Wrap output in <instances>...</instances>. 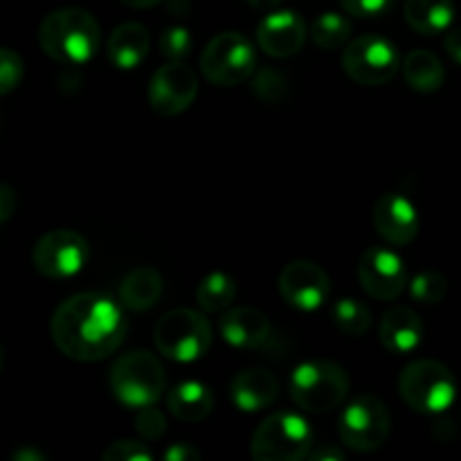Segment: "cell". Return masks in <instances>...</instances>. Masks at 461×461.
<instances>
[{
    "label": "cell",
    "instance_id": "obj_1",
    "mask_svg": "<svg viewBox=\"0 0 461 461\" xmlns=\"http://www.w3.org/2000/svg\"><path fill=\"white\" fill-rule=\"evenodd\" d=\"M50 336L57 349L72 360L97 363L108 358L126 338L122 304L104 293H77L57 306Z\"/></svg>",
    "mask_w": 461,
    "mask_h": 461
},
{
    "label": "cell",
    "instance_id": "obj_2",
    "mask_svg": "<svg viewBox=\"0 0 461 461\" xmlns=\"http://www.w3.org/2000/svg\"><path fill=\"white\" fill-rule=\"evenodd\" d=\"M39 43L41 50L61 66H84L102 45V27L86 9L63 7L43 18Z\"/></svg>",
    "mask_w": 461,
    "mask_h": 461
},
{
    "label": "cell",
    "instance_id": "obj_3",
    "mask_svg": "<svg viewBox=\"0 0 461 461\" xmlns=\"http://www.w3.org/2000/svg\"><path fill=\"white\" fill-rule=\"evenodd\" d=\"M349 376L331 360H306L297 365L288 381V392L297 408L322 414L340 408L349 396Z\"/></svg>",
    "mask_w": 461,
    "mask_h": 461
},
{
    "label": "cell",
    "instance_id": "obj_4",
    "mask_svg": "<svg viewBox=\"0 0 461 461\" xmlns=\"http://www.w3.org/2000/svg\"><path fill=\"white\" fill-rule=\"evenodd\" d=\"M111 390L131 410L156 405L167 390L165 367L151 351H129L111 367Z\"/></svg>",
    "mask_w": 461,
    "mask_h": 461
},
{
    "label": "cell",
    "instance_id": "obj_5",
    "mask_svg": "<svg viewBox=\"0 0 461 461\" xmlns=\"http://www.w3.org/2000/svg\"><path fill=\"white\" fill-rule=\"evenodd\" d=\"M401 399L421 414H441L457 399V381L444 363L414 360L399 376Z\"/></svg>",
    "mask_w": 461,
    "mask_h": 461
},
{
    "label": "cell",
    "instance_id": "obj_6",
    "mask_svg": "<svg viewBox=\"0 0 461 461\" xmlns=\"http://www.w3.org/2000/svg\"><path fill=\"white\" fill-rule=\"evenodd\" d=\"M313 450L311 423L297 412H275L259 423L250 441L257 461H300Z\"/></svg>",
    "mask_w": 461,
    "mask_h": 461
},
{
    "label": "cell",
    "instance_id": "obj_7",
    "mask_svg": "<svg viewBox=\"0 0 461 461\" xmlns=\"http://www.w3.org/2000/svg\"><path fill=\"white\" fill-rule=\"evenodd\" d=\"M153 340L165 358L174 363H194L210 351L212 327L198 311L174 309L156 324Z\"/></svg>",
    "mask_w": 461,
    "mask_h": 461
},
{
    "label": "cell",
    "instance_id": "obj_8",
    "mask_svg": "<svg viewBox=\"0 0 461 461\" xmlns=\"http://www.w3.org/2000/svg\"><path fill=\"white\" fill-rule=\"evenodd\" d=\"M390 432V410L374 394L356 396L338 419L340 441L354 453H374L383 448Z\"/></svg>",
    "mask_w": 461,
    "mask_h": 461
},
{
    "label": "cell",
    "instance_id": "obj_9",
    "mask_svg": "<svg viewBox=\"0 0 461 461\" xmlns=\"http://www.w3.org/2000/svg\"><path fill=\"white\" fill-rule=\"evenodd\" d=\"M257 52L241 32H223L205 45L201 54V72L210 84L230 88L255 72Z\"/></svg>",
    "mask_w": 461,
    "mask_h": 461
},
{
    "label": "cell",
    "instance_id": "obj_10",
    "mask_svg": "<svg viewBox=\"0 0 461 461\" xmlns=\"http://www.w3.org/2000/svg\"><path fill=\"white\" fill-rule=\"evenodd\" d=\"M399 50L381 34H363L345 45L342 68L360 86H383L399 70Z\"/></svg>",
    "mask_w": 461,
    "mask_h": 461
},
{
    "label": "cell",
    "instance_id": "obj_11",
    "mask_svg": "<svg viewBox=\"0 0 461 461\" xmlns=\"http://www.w3.org/2000/svg\"><path fill=\"white\" fill-rule=\"evenodd\" d=\"M88 241L72 230H52L36 241L32 264L48 279H70L88 264Z\"/></svg>",
    "mask_w": 461,
    "mask_h": 461
},
{
    "label": "cell",
    "instance_id": "obj_12",
    "mask_svg": "<svg viewBox=\"0 0 461 461\" xmlns=\"http://www.w3.org/2000/svg\"><path fill=\"white\" fill-rule=\"evenodd\" d=\"M358 282L369 297L378 302H394L408 286V268L390 248L374 246L358 261Z\"/></svg>",
    "mask_w": 461,
    "mask_h": 461
},
{
    "label": "cell",
    "instance_id": "obj_13",
    "mask_svg": "<svg viewBox=\"0 0 461 461\" xmlns=\"http://www.w3.org/2000/svg\"><path fill=\"white\" fill-rule=\"evenodd\" d=\"M198 95L196 72L183 61H169L149 81V104L158 115L174 117L187 111Z\"/></svg>",
    "mask_w": 461,
    "mask_h": 461
},
{
    "label": "cell",
    "instance_id": "obj_14",
    "mask_svg": "<svg viewBox=\"0 0 461 461\" xmlns=\"http://www.w3.org/2000/svg\"><path fill=\"white\" fill-rule=\"evenodd\" d=\"M279 295L297 311H318L331 295L329 275L313 261H291L279 273Z\"/></svg>",
    "mask_w": 461,
    "mask_h": 461
},
{
    "label": "cell",
    "instance_id": "obj_15",
    "mask_svg": "<svg viewBox=\"0 0 461 461\" xmlns=\"http://www.w3.org/2000/svg\"><path fill=\"white\" fill-rule=\"evenodd\" d=\"M374 228L390 246H408L419 234V212L408 196L387 192L374 203Z\"/></svg>",
    "mask_w": 461,
    "mask_h": 461
},
{
    "label": "cell",
    "instance_id": "obj_16",
    "mask_svg": "<svg viewBox=\"0 0 461 461\" xmlns=\"http://www.w3.org/2000/svg\"><path fill=\"white\" fill-rule=\"evenodd\" d=\"M306 41V23L293 9L268 14L257 27V43L268 57L286 59L300 52Z\"/></svg>",
    "mask_w": 461,
    "mask_h": 461
},
{
    "label": "cell",
    "instance_id": "obj_17",
    "mask_svg": "<svg viewBox=\"0 0 461 461\" xmlns=\"http://www.w3.org/2000/svg\"><path fill=\"white\" fill-rule=\"evenodd\" d=\"M223 340L234 349H259L270 338V320L252 306H239L219 320Z\"/></svg>",
    "mask_w": 461,
    "mask_h": 461
},
{
    "label": "cell",
    "instance_id": "obj_18",
    "mask_svg": "<svg viewBox=\"0 0 461 461\" xmlns=\"http://www.w3.org/2000/svg\"><path fill=\"white\" fill-rule=\"evenodd\" d=\"M279 396V381L268 369H243L230 383V399L241 412H261Z\"/></svg>",
    "mask_w": 461,
    "mask_h": 461
},
{
    "label": "cell",
    "instance_id": "obj_19",
    "mask_svg": "<svg viewBox=\"0 0 461 461\" xmlns=\"http://www.w3.org/2000/svg\"><path fill=\"white\" fill-rule=\"evenodd\" d=\"M378 338H381L383 347L392 354H412L423 340V322L408 306H394L383 315Z\"/></svg>",
    "mask_w": 461,
    "mask_h": 461
},
{
    "label": "cell",
    "instance_id": "obj_20",
    "mask_svg": "<svg viewBox=\"0 0 461 461\" xmlns=\"http://www.w3.org/2000/svg\"><path fill=\"white\" fill-rule=\"evenodd\" d=\"M151 48V36L142 23H122L111 32L106 43L108 61L117 70H135L147 59Z\"/></svg>",
    "mask_w": 461,
    "mask_h": 461
},
{
    "label": "cell",
    "instance_id": "obj_21",
    "mask_svg": "<svg viewBox=\"0 0 461 461\" xmlns=\"http://www.w3.org/2000/svg\"><path fill=\"white\" fill-rule=\"evenodd\" d=\"M162 288H165V282H162L160 270L151 268V266H140L122 279L117 297L124 309L140 313V311H149L158 304Z\"/></svg>",
    "mask_w": 461,
    "mask_h": 461
},
{
    "label": "cell",
    "instance_id": "obj_22",
    "mask_svg": "<svg viewBox=\"0 0 461 461\" xmlns=\"http://www.w3.org/2000/svg\"><path fill=\"white\" fill-rule=\"evenodd\" d=\"M167 408L176 419L196 423L210 417L214 410V394L201 381H183L167 394Z\"/></svg>",
    "mask_w": 461,
    "mask_h": 461
},
{
    "label": "cell",
    "instance_id": "obj_23",
    "mask_svg": "<svg viewBox=\"0 0 461 461\" xmlns=\"http://www.w3.org/2000/svg\"><path fill=\"white\" fill-rule=\"evenodd\" d=\"M405 21L417 34L437 36L453 25L455 5L453 0H408Z\"/></svg>",
    "mask_w": 461,
    "mask_h": 461
},
{
    "label": "cell",
    "instance_id": "obj_24",
    "mask_svg": "<svg viewBox=\"0 0 461 461\" xmlns=\"http://www.w3.org/2000/svg\"><path fill=\"white\" fill-rule=\"evenodd\" d=\"M403 79L419 93H435L444 86L446 68L430 50H414L403 59Z\"/></svg>",
    "mask_w": 461,
    "mask_h": 461
},
{
    "label": "cell",
    "instance_id": "obj_25",
    "mask_svg": "<svg viewBox=\"0 0 461 461\" xmlns=\"http://www.w3.org/2000/svg\"><path fill=\"white\" fill-rule=\"evenodd\" d=\"M234 295H237V284L225 273H210L196 288V302L205 313L225 311L232 304Z\"/></svg>",
    "mask_w": 461,
    "mask_h": 461
},
{
    "label": "cell",
    "instance_id": "obj_26",
    "mask_svg": "<svg viewBox=\"0 0 461 461\" xmlns=\"http://www.w3.org/2000/svg\"><path fill=\"white\" fill-rule=\"evenodd\" d=\"M351 21L338 12H327L315 18L311 27V39L320 50H340L351 39Z\"/></svg>",
    "mask_w": 461,
    "mask_h": 461
},
{
    "label": "cell",
    "instance_id": "obj_27",
    "mask_svg": "<svg viewBox=\"0 0 461 461\" xmlns=\"http://www.w3.org/2000/svg\"><path fill=\"white\" fill-rule=\"evenodd\" d=\"M333 322L345 336H365L372 327V311L354 297H342L333 304Z\"/></svg>",
    "mask_w": 461,
    "mask_h": 461
},
{
    "label": "cell",
    "instance_id": "obj_28",
    "mask_svg": "<svg viewBox=\"0 0 461 461\" xmlns=\"http://www.w3.org/2000/svg\"><path fill=\"white\" fill-rule=\"evenodd\" d=\"M410 295L419 304H439L448 295V279L437 270H423L410 282Z\"/></svg>",
    "mask_w": 461,
    "mask_h": 461
},
{
    "label": "cell",
    "instance_id": "obj_29",
    "mask_svg": "<svg viewBox=\"0 0 461 461\" xmlns=\"http://www.w3.org/2000/svg\"><path fill=\"white\" fill-rule=\"evenodd\" d=\"M160 52L162 57L169 59V61H183L185 57L192 54L194 48V36L187 27L183 25H171L167 30H162L160 34Z\"/></svg>",
    "mask_w": 461,
    "mask_h": 461
},
{
    "label": "cell",
    "instance_id": "obj_30",
    "mask_svg": "<svg viewBox=\"0 0 461 461\" xmlns=\"http://www.w3.org/2000/svg\"><path fill=\"white\" fill-rule=\"evenodd\" d=\"M25 77V63L14 50L0 48V97L21 86Z\"/></svg>",
    "mask_w": 461,
    "mask_h": 461
},
{
    "label": "cell",
    "instance_id": "obj_31",
    "mask_svg": "<svg viewBox=\"0 0 461 461\" xmlns=\"http://www.w3.org/2000/svg\"><path fill=\"white\" fill-rule=\"evenodd\" d=\"M135 432H138L142 439L147 441H158L160 437H165L167 432V419L156 405H147V408L138 410V417H135Z\"/></svg>",
    "mask_w": 461,
    "mask_h": 461
},
{
    "label": "cell",
    "instance_id": "obj_32",
    "mask_svg": "<svg viewBox=\"0 0 461 461\" xmlns=\"http://www.w3.org/2000/svg\"><path fill=\"white\" fill-rule=\"evenodd\" d=\"M104 461H153V453L140 441L122 439L104 450Z\"/></svg>",
    "mask_w": 461,
    "mask_h": 461
},
{
    "label": "cell",
    "instance_id": "obj_33",
    "mask_svg": "<svg viewBox=\"0 0 461 461\" xmlns=\"http://www.w3.org/2000/svg\"><path fill=\"white\" fill-rule=\"evenodd\" d=\"M340 5L356 18H376L390 12L394 0H340Z\"/></svg>",
    "mask_w": 461,
    "mask_h": 461
},
{
    "label": "cell",
    "instance_id": "obj_34",
    "mask_svg": "<svg viewBox=\"0 0 461 461\" xmlns=\"http://www.w3.org/2000/svg\"><path fill=\"white\" fill-rule=\"evenodd\" d=\"M255 90L264 102H279L286 95V81L275 70H264L257 77Z\"/></svg>",
    "mask_w": 461,
    "mask_h": 461
},
{
    "label": "cell",
    "instance_id": "obj_35",
    "mask_svg": "<svg viewBox=\"0 0 461 461\" xmlns=\"http://www.w3.org/2000/svg\"><path fill=\"white\" fill-rule=\"evenodd\" d=\"M167 461H196L201 459V453H198L196 446L187 444V441H180V444H171L169 448L165 450Z\"/></svg>",
    "mask_w": 461,
    "mask_h": 461
},
{
    "label": "cell",
    "instance_id": "obj_36",
    "mask_svg": "<svg viewBox=\"0 0 461 461\" xmlns=\"http://www.w3.org/2000/svg\"><path fill=\"white\" fill-rule=\"evenodd\" d=\"M16 192L9 185L0 183V225L12 219V214L16 212Z\"/></svg>",
    "mask_w": 461,
    "mask_h": 461
},
{
    "label": "cell",
    "instance_id": "obj_37",
    "mask_svg": "<svg viewBox=\"0 0 461 461\" xmlns=\"http://www.w3.org/2000/svg\"><path fill=\"white\" fill-rule=\"evenodd\" d=\"M444 45H446V52L450 54V59L461 66V27H455V30L448 32Z\"/></svg>",
    "mask_w": 461,
    "mask_h": 461
},
{
    "label": "cell",
    "instance_id": "obj_38",
    "mask_svg": "<svg viewBox=\"0 0 461 461\" xmlns=\"http://www.w3.org/2000/svg\"><path fill=\"white\" fill-rule=\"evenodd\" d=\"M309 459H313V461H342V459H345V453H342L340 448H336V446L327 444L324 448H320V450H311Z\"/></svg>",
    "mask_w": 461,
    "mask_h": 461
},
{
    "label": "cell",
    "instance_id": "obj_39",
    "mask_svg": "<svg viewBox=\"0 0 461 461\" xmlns=\"http://www.w3.org/2000/svg\"><path fill=\"white\" fill-rule=\"evenodd\" d=\"M14 461H45V455L32 446H23L14 453Z\"/></svg>",
    "mask_w": 461,
    "mask_h": 461
},
{
    "label": "cell",
    "instance_id": "obj_40",
    "mask_svg": "<svg viewBox=\"0 0 461 461\" xmlns=\"http://www.w3.org/2000/svg\"><path fill=\"white\" fill-rule=\"evenodd\" d=\"M246 3L250 5V7L259 9V12H270V9L277 7V5L282 3V0H246Z\"/></svg>",
    "mask_w": 461,
    "mask_h": 461
},
{
    "label": "cell",
    "instance_id": "obj_41",
    "mask_svg": "<svg viewBox=\"0 0 461 461\" xmlns=\"http://www.w3.org/2000/svg\"><path fill=\"white\" fill-rule=\"evenodd\" d=\"M120 3L129 5V7H133V9H149V7H153V5L160 3V0H120Z\"/></svg>",
    "mask_w": 461,
    "mask_h": 461
},
{
    "label": "cell",
    "instance_id": "obj_42",
    "mask_svg": "<svg viewBox=\"0 0 461 461\" xmlns=\"http://www.w3.org/2000/svg\"><path fill=\"white\" fill-rule=\"evenodd\" d=\"M3 365H5V349L3 345H0V369H3Z\"/></svg>",
    "mask_w": 461,
    "mask_h": 461
}]
</instances>
